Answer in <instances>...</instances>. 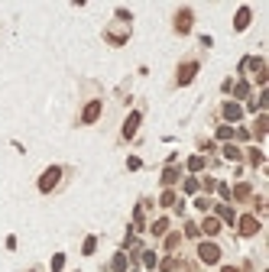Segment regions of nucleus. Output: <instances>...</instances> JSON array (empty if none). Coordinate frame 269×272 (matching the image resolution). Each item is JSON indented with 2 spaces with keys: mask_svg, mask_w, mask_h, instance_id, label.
Segmentation results:
<instances>
[{
  "mask_svg": "<svg viewBox=\"0 0 269 272\" xmlns=\"http://www.w3.org/2000/svg\"><path fill=\"white\" fill-rule=\"evenodd\" d=\"M104 88L98 81H85V91H81V100H78V120L75 126H94L101 117H104Z\"/></svg>",
  "mask_w": 269,
  "mask_h": 272,
  "instance_id": "f257e3e1",
  "label": "nucleus"
},
{
  "mask_svg": "<svg viewBox=\"0 0 269 272\" xmlns=\"http://www.w3.org/2000/svg\"><path fill=\"white\" fill-rule=\"evenodd\" d=\"M72 175H75L72 166H49V168H46V172L36 178V192L43 194V198H52V194H59L62 188L72 182Z\"/></svg>",
  "mask_w": 269,
  "mask_h": 272,
  "instance_id": "f03ea898",
  "label": "nucleus"
},
{
  "mask_svg": "<svg viewBox=\"0 0 269 272\" xmlns=\"http://www.w3.org/2000/svg\"><path fill=\"white\" fill-rule=\"evenodd\" d=\"M130 32H133V13H130L127 6H120V10L114 13V20L104 26V42L107 46H123L130 39Z\"/></svg>",
  "mask_w": 269,
  "mask_h": 272,
  "instance_id": "7ed1b4c3",
  "label": "nucleus"
},
{
  "mask_svg": "<svg viewBox=\"0 0 269 272\" xmlns=\"http://www.w3.org/2000/svg\"><path fill=\"white\" fill-rule=\"evenodd\" d=\"M198 72H201V56H185L182 62H178V68H175V81H172V84L175 88L191 84V81L198 78Z\"/></svg>",
  "mask_w": 269,
  "mask_h": 272,
  "instance_id": "20e7f679",
  "label": "nucleus"
},
{
  "mask_svg": "<svg viewBox=\"0 0 269 272\" xmlns=\"http://www.w3.org/2000/svg\"><path fill=\"white\" fill-rule=\"evenodd\" d=\"M191 26H195V10H191V6H178L175 16H172V32H178V36H188Z\"/></svg>",
  "mask_w": 269,
  "mask_h": 272,
  "instance_id": "39448f33",
  "label": "nucleus"
},
{
  "mask_svg": "<svg viewBox=\"0 0 269 272\" xmlns=\"http://www.w3.org/2000/svg\"><path fill=\"white\" fill-rule=\"evenodd\" d=\"M140 126H143V107H136V110L127 114V120H123V126H120V142H133Z\"/></svg>",
  "mask_w": 269,
  "mask_h": 272,
  "instance_id": "423d86ee",
  "label": "nucleus"
},
{
  "mask_svg": "<svg viewBox=\"0 0 269 272\" xmlns=\"http://www.w3.org/2000/svg\"><path fill=\"white\" fill-rule=\"evenodd\" d=\"M198 260L208 262V266L217 262L220 260V246H217V243H198Z\"/></svg>",
  "mask_w": 269,
  "mask_h": 272,
  "instance_id": "0eeeda50",
  "label": "nucleus"
},
{
  "mask_svg": "<svg viewBox=\"0 0 269 272\" xmlns=\"http://www.w3.org/2000/svg\"><path fill=\"white\" fill-rule=\"evenodd\" d=\"M237 230H240V236H253V234H259V220L256 217H240V224H237Z\"/></svg>",
  "mask_w": 269,
  "mask_h": 272,
  "instance_id": "6e6552de",
  "label": "nucleus"
},
{
  "mask_svg": "<svg viewBox=\"0 0 269 272\" xmlns=\"http://www.w3.org/2000/svg\"><path fill=\"white\" fill-rule=\"evenodd\" d=\"M250 23H253V10H250V6H240V10H237V20H233V30L243 32Z\"/></svg>",
  "mask_w": 269,
  "mask_h": 272,
  "instance_id": "1a4fd4ad",
  "label": "nucleus"
},
{
  "mask_svg": "<svg viewBox=\"0 0 269 272\" xmlns=\"http://www.w3.org/2000/svg\"><path fill=\"white\" fill-rule=\"evenodd\" d=\"M220 117L230 120V124H237V120H243V107L240 104H224L220 107Z\"/></svg>",
  "mask_w": 269,
  "mask_h": 272,
  "instance_id": "9d476101",
  "label": "nucleus"
},
{
  "mask_svg": "<svg viewBox=\"0 0 269 272\" xmlns=\"http://www.w3.org/2000/svg\"><path fill=\"white\" fill-rule=\"evenodd\" d=\"M110 269H114V272H127V253H123V250L110 260Z\"/></svg>",
  "mask_w": 269,
  "mask_h": 272,
  "instance_id": "9b49d317",
  "label": "nucleus"
},
{
  "mask_svg": "<svg viewBox=\"0 0 269 272\" xmlns=\"http://www.w3.org/2000/svg\"><path fill=\"white\" fill-rule=\"evenodd\" d=\"M165 230H169V217H156V224H153V234H156V236H162Z\"/></svg>",
  "mask_w": 269,
  "mask_h": 272,
  "instance_id": "f8f14e48",
  "label": "nucleus"
},
{
  "mask_svg": "<svg viewBox=\"0 0 269 272\" xmlns=\"http://www.w3.org/2000/svg\"><path fill=\"white\" fill-rule=\"evenodd\" d=\"M94 250H98V236H88V240H85V246H81V253H85V256H91Z\"/></svg>",
  "mask_w": 269,
  "mask_h": 272,
  "instance_id": "ddd939ff",
  "label": "nucleus"
},
{
  "mask_svg": "<svg viewBox=\"0 0 269 272\" xmlns=\"http://www.w3.org/2000/svg\"><path fill=\"white\" fill-rule=\"evenodd\" d=\"M178 168H169V172H162V185H172V182H178Z\"/></svg>",
  "mask_w": 269,
  "mask_h": 272,
  "instance_id": "4468645a",
  "label": "nucleus"
},
{
  "mask_svg": "<svg viewBox=\"0 0 269 272\" xmlns=\"http://www.w3.org/2000/svg\"><path fill=\"white\" fill-rule=\"evenodd\" d=\"M204 230H208V234H220V224L214 217H208V220H204Z\"/></svg>",
  "mask_w": 269,
  "mask_h": 272,
  "instance_id": "2eb2a0df",
  "label": "nucleus"
},
{
  "mask_svg": "<svg viewBox=\"0 0 269 272\" xmlns=\"http://www.w3.org/2000/svg\"><path fill=\"white\" fill-rule=\"evenodd\" d=\"M250 192H253L250 185H237V201H246V198H250Z\"/></svg>",
  "mask_w": 269,
  "mask_h": 272,
  "instance_id": "dca6fc26",
  "label": "nucleus"
},
{
  "mask_svg": "<svg viewBox=\"0 0 269 272\" xmlns=\"http://www.w3.org/2000/svg\"><path fill=\"white\" fill-rule=\"evenodd\" d=\"M159 204H162V208H169V204H175V192H162Z\"/></svg>",
  "mask_w": 269,
  "mask_h": 272,
  "instance_id": "f3484780",
  "label": "nucleus"
},
{
  "mask_svg": "<svg viewBox=\"0 0 269 272\" xmlns=\"http://www.w3.org/2000/svg\"><path fill=\"white\" fill-rule=\"evenodd\" d=\"M201 166H204V159H201V156H195V159H188V168H191V172H201Z\"/></svg>",
  "mask_w": 269,
  "mask_h": 272,
  "instance_id": "a211bd4d",
  "label": "nucleus"
},
{
  "mask_svg": "<svg viewBox=\"0 0 269 272\" xmlns=\"http://www.w3.org/2000/svg\"><path fill=\"white\" fill-rule=\"evenodd\" d=\"M62 266H65V256H52V272H62Z\"/></svg>",
  "mask_w": 269,
  "mask_h": 272,
  "instance_id": "6ab92c4d",
  "label": "nucleus"
},
{
  "mask_svg": "<svg viewBox=\"0 0 269 272\" xmlns=\"http://www.w3.org/2000/svg\"><path fill=\"white\" fill-rule=\"evenodd\" d=\"M143 266H146V269H153V266H156V253H153V250L143 256Z\"/></svg>",
  "mask_w": 269,
  "mask_h": 272,
  "instance_id": "aec40b11",
  "label": "nucleus"
},
{
  "mask_svg": "<svg viewBox=\"0 0 269 272\" xmlns=\"http://www.w3.org/2000/svg\"><path fill=\"white\" fill-rule=\"evenodd\" d=\"M224 156L227 159H240V149L237 146H224Z\"/></svg>",
  "mask_w": 269,
  "mask_h": 272,
  "instance_id": "412c9836",
  "label": "nucleus"
},
{
  "mask_svg": "<svg viewBox=\"0 0 269 272\" xmlns=\"http://www.w3.org/2000/svg\"><path fill=\"white\" fill-rule=\"evenodd\" d=\"M127 166H130V172H136V168H140L143 162H140V159H133V156H130V159H127Z\"/></svg>",
  "mask_w": 269,
  "mask_h": 272,
  "instance_id": "4be33fe9",
  "label": "nucleus"
},
{
  "mask_svg": "<svg viewBox=\"0 0 269 272\" xmlns=\"http://www.w3.org/2000/svg\"><path fill=\"white\" fill-rule=\"evenodd\" d=\"M220 272H240L237 266H227V269H220Z\"/></svg>",
  "mask_w": 269,
  "mask_h": 272,
  "instance_id": "5701e85b",
  "label": "nucleus"
}]
</instances>
